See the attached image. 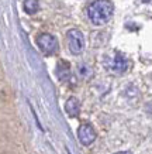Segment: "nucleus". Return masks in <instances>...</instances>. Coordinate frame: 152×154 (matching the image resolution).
<instances>
[{"label":"nucleus","instance_id":"obj_8","mask_svg":"<svg viewBox=\"0 0 152 154\" xmlns=\"http://www.w3.org/2000/svg\"><path fill=\"white\" fill-rule=\"evenodd\" d=\"M40 9V3L38 0H24V10L28 14H34L37 13Z\"/></svg>","mask_w":152,"mask_h":154},{"label":"nucleus","instance_id":"obj_11","mask_svg":"<svg viewBox=\"0 0 152 154\" xmlns=\"http://www.w3.org/2000/svg\"><path fill=\"white\" fill-rule=\"evenodd\" d=\"M144 3H149V2H151V0H142Z\"/></svg>","mask_w":152,"mask_h":154},{"label":"nucleus","instance_id":"obj_2","mask_svg":"<svg viewBox=\"0 0 152 154\" xmlns=\"http://www.w3.org/2000/svg\"><path fill=\"white\" fill-rule=\"evenodd\" d=\"M66 41H68V47L72 54H80L85 48V37H83L82 31H79L76 28H72L68 31Z\"/></svg>","mask_w":152,"mask_h":154},{"label":"nucleus","instance_id":"obj_1","mask_svg":"<svg viewBox=\"0 0 152 154\" xmlns=\"http://www.w3.org/2000/svg\"><path fill=\"white\" fill-rule=\"evenodd\" d=\"M113 5L109 0H96L90 3L88 7V17L94 26H103L106 24L113 16Z\"/></svg>","mask_w":152,"mask_h":154},{"label":"nucleus","instance_id":"obj_5","mask_svg":"<svg viewBox=\"0 0 152 154\" xmlns=\"http://www.w3.org/2000/svg\"><path fill=\"white\" fill-rule=\"evenodd\" d=\"M128 61L123 54H115V57L111 60L110 69L115 74H124L125 71L128 69Z\"/></svg>","mask_w":152,"mask_h":154},{"label":"nucleus","instance_id":"obj_9","mask_svg":"<svg viewBox=\"0 0 152 154\" xmlns=\"http://www.w3.org/2000/svg\"><path fill=\"white\" fill-rule=\"evenodd\" d=\"M79 74L82 75L83 78H89V76L92 75V72H90V69H89L88 66L80 65V66H79Z\"/></svg>","mask_w":152,"mask_h":154},{"label":"nucleus","instance_id":"obj_6","mask_svg":"<svg viewBox=\"0 0 152 154\" xmlns=\"http://www.w3.org/2000/svg\"><path fill=\"white\" fill-rule=\"evenodd\" d=\"M56 76H58V79L62 81V82H66V81L70 79V65L66 62V61H59L58 62V65H56Z\"/></svg>","mask_w":152,"mask_h":154},{"label":"nucleus","instance_id":"obj_4","mask_svg":"<svg viewBox=\"0 0 152 154\" xmlns=\"http://www.w3.org/2000/svg\"><path fill=\"white\" fill-rule=\"evenodd\" d=\"M78 137L83 146H89L96 140V131L90 125H82L78 130Z\"/></svg>","mask_w":152,"mask_h":154},{"label":"nucleus","instance_id":"obj_3","mask_svg":"<svg viewBox=\"0 0 152 154\" xmlns=\"http://www.w3.org/2000/svg\"><path fill=\"white\" fill-rule=\"evenodd\" d=\"M37 44H38V47H40V50L44 54H46V55L55 54L58 51V48H59V44H58L56 37H54L52 34H48V33L40 34L37 38Z\"/></svg>","mask_w":152,"mask_h":154},{"label":"nucleus","instance_id":"obj_7","mask_svg":"<svg viewBox=\"0 0 152 154\" xmlns=\"http://www.w3.org/2000/svg\"><path fill=\"white\" fill-rule=\"evenodd\" d=\"M65 112L68 113V116L76 117L80 113V103L76 98H69L65 103Z\"/></svg>","mask_w":152,"mask_h":154},{"label":"nucleus","instance_id":"obj_10","mask_svg":"<svg viewBox=\"0 0 152 154\" xmlns=\"http://www.w3.org/2000/svg\"><path fill=\"white\" fill-rule=\"evenodd\" d=\"M115 154H133L131 151H120V153H115Z\"/></svg>","mask_w":152,"mask_h":154}]
</instances>
